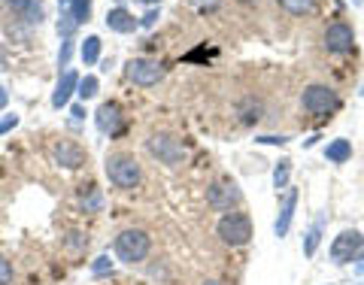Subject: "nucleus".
<instances>
[{
	"label": "nucleus",
	"mask_w": 364,
	"mask_h": 285,
	"mask_svg": "<svg viewBox=\"0 0 364 285\" xmlns=\"http://www.w3.org/2000/svg\"><path fill=\"white\" fill-rule=\"evenodd\" d=\"M100 58V37H85L82 43V61L85 64H97Z\"/></svg>",
	"instance_id": "20"
},
{
	"label": "nucleus",
	"mask_w": 364,
	"mask_h": 285,
	"mask_svg": "<svg viewBox=\"0 0 364 285\" xmlns=\"http://www.w3.org/2000/svg\"><path fill=\"white\" fill-rule=\"evenodd\" d=\"M277 4L291 16H304V13H310L313 9V0H277Z\"/></svg>",
	"instance_id": "21"
},
{
	"label": "nucleus",
	"mask_w": 364,
	"mask_h": 285,
	"mask_svg": "<svg viewBox=\"0 0 364 285\" xmlns=\"http://www.w3.org/2000/svg\"><path fill=\"white\" fill-rule=\"evenodd\" d=\"M18 124V116H6V119H0V136H4L6 131H13Z\"/></svg>",
	"instance_id": "25"
},
{
	"label": "nucleus",
	"mask_w": 364,
	"mask_h": 285,
	"mask_svg": "<svg viewBox=\"0 0 364 285\" xmlns=\"http://www.w3.org/2000/svg\"><path fill=\"white\" fill-rule=\"evenodd\" d=\"M122 107L116 104V100H109V104H104L97 112H95V122H97V128L104 131V134H119L122 131Z\"/></svg>",
	"instance_id": "11"
},
{
	"label": "nucleus",
	"mask_w": 364,
	"mask_h": 285,
	"mask_svg": "<svg viewBox=\"0 0 364 285\" xmlns=\"http://www.w3.org/2000/svg\"><path fill=\"white\" fill-rule=\"evenodd\" d=\"M9 6H13V13H18V18L25 21H40L43 18V6L37 0H6Z\"/></svg>",
	"instance_id": "16"
},
{
	"label": "nucleus",
	"mask_w": 364,
	"mask_h": 285,
	"mask_svg": "<svg viewBox=\"0 0 364 285\" xmlns=\"http://www.w3.org/2000/svg\"><path fill=\"white\" fill-rule=\"evenodd\" d=\"M237 200H240V188L234 182H215L210 188V203L215 210H231Z\"/></svg>",
	"instance_id": "12"
},
{
	"label": "nucleus",
	"mask_w": 364,
	"mask_h": 285,
	"mask_svg": "<svg viewBox=\"0 0 364 285\" xmlns=\"http://www.w3.org/2000/svg\"><path fill=\"white\" fill-rule=\"evenodd\" d=\"M258 143H286V136H258Z\"/></svg>",
	"instance_id": "28"
},
{
	"label": "nucleus",
	"mask_w": 364,
	"mask_h": 285,
	"mask_svg": "<svg viewBox=\"0 0 364 285\" xmlns=\"http://www.w3.org/2000/svg\"><path fill=\"white\" fill-rule=\"evenodd\" d=\"M161 76H164V70H161V64H158V61H149V58H134V61L128 64V79H131L134 85L149 88V85H155Z\"/></svg>",
	"instance_id": "8"
},
{
	"label": "nucleus",
	"mask_w": 364,
	"mask_h": 285,
	"mask_svg": "<svg viewBox=\"0 0 364 285\" xmlns=\"http://www.w3.org/2000/svg\"><path fill=\"white\" fill-rule=\"evenodd\" d=\"M155 21H158V9H149V13L143 16L140 25H143V28H155Z\"/></svg>",
	"instance_id": "26"
},
{
	"label": "nucleus",
	"mask_w": 364,
	"mask_h": 285,
	"mask_svg": "<svg viewBox=\"0 0 364 285\" xmlns=\"http://www.w3.org/2000/svg\"><path fill=\"white\" fill-rule=\"evenodd\" d=\"M149 152L158 158V161H164V164H179L182 158H186L182 143L176 140V136H170V134H155L149 140Z\"/></svg>",
	"instance_id": "6"
},
{
	"label": "nucleus",
	"mask_w": 364,
	"mask_h": 285,
	"mask_svg": "<svg viewBox=\"0 0 364 285\" xmlns=\"http://www.w3.org/2000/svg\"><path fill=\"white\" fill-rule=\"evenodd\" d=\"M361 97H364V85H361Z\"/></svg>",
	"instance_id": "32"
},
{
	"label": "nucleus",
	"mask_w": 364,
	"mask_h": 285,
	"mask_svg": "<svg viewBox=\"0 0 364 285\" xmlns=\"http://www.w3.org/2000/svg\"><path fill=\"white\" fill-rule=\"evenodd\" d=\"M109 270H112L109 255H100V258H95V264H91V273H95V276H107Z\"/></svg>",
	"instance_id": "23"
},
{
	"label": "nucleus",
	"mask_w": 364,
	"mask_h": 285,
	"mask_svg": "<svg viewBox=\"0 0 364 285\" xmlns=\"http://www.w3.org/2000/svg\"><path fill=\"white\" fill-rule=\"evenodd\" d=\"M289 179H291V161L289 158H282V161L273 167V188H289Z\"/></svg>",
	"instance_id": "18"
},
{
	"label": "nucleus",
	"mask_w": 364,
	"mask_h": 285,
	"mask_svg": "<svg viewBox=\"0 0 364 285\" xmlns=\"http://www.w3.org/2000/svg\"><path fill=\"white\" fill-rule=\"evenodd\" d=\"M325 158H328L331 164L349 161V158H352V143L343 140V136H340V140H334V143H328V146H325Z\"/></svg>",
	"instance_id": "17"
},
{
	"label": "nucleus",
	"mask_w": 364,
	"mask_h": 285,
	"mask_svg": "<svg viewBox=\"0 0 364 285\" xmlns=\"http://www.w3.org/2000/svg\"><path fill=\"white\" fill-rule=\"evenodd\" d=\"M149 249H152V237L140 231V227H128V231H122L116 237V255L124 264H140L149 255Z\"/></svg>",
	"instance_id": "1"
},
{
	"label": "nucleus",
	"mask_w": 364,
	"mask_h": 285,
	"mask_svg": "<svg viewBox=\"0 0 364 285\" xmlns=\"http://www.w3.org/2000/svg\"><path fill=\"white\" fill-rule=\"evenodd\" d=\"M107 176L112 185H119V188H134L136 182H140V164H136V158L134 155H109L107 158Z\"/></svg>",
	"instance_id": "3"
},
{
	"label": "nucleus",
	"mask_w": 364,
	"mask_h": 285,
	"mask_svg": "<svg viewBox=\"0 0 364 285\" xmlns=\"http://www.w3.org/2000/svg\"><path fill=\"white\" fill-rule=\"evenodd\" d=\"M246 4H255V0H246Z\"/></svg>",
	"instance_id": "33"
},
{
	"label": "nucleus",
	"mask_w": 364,
	"mask_h": 285,
	"mask_svg": "<svg viewBox=\"0 0 364 285\" xmlns=\"http://www.w3.org/2000/svg\"><path fill=\"white\" fill-rule=\"evenodd\" d=\"M52 158H55V161H58L61 167L76 170V167L85 164V149H82V146H76V143H70V140H61V143L52 146Z\"/></svg>",
	"instance_id": "9"
},
{
	"label": "nucleus",
	"mask_w": 364,
	"mask_h": 285,
	"mask_svg": "<svg viewBox=\"0 0 364 285\" xmlns=\"http://www.w3.org/2000/svg\"><path fill=\"white\" fill-rule=\"evenodd\" d=\"M6 104H9V95H6V91H4V88H0V109H4Z\"/></svg>",
	"instance_id": "29"
},
{
	"label": "nucleus",
	"mask_w": 364,
	"mask_h": 285,
	"mask_svg": "<svg viewBox=\"0 0 364 285\" xmlns=\"http://www.w3.org/2000/svg\"><path fill=\"white\" fill-rule=\"evenodd\" d=\"M136 25H140V21H136L124 6H116V9H109L107 13V28L116 31V33H131Z\"/></svg>",
	"instance_id": "14"
},
{
	"label": "nucleus",
	"mask_w": 364,
	"mask_h": 285,
	"mask_svg": "<svg viewBox=\"0 0 364 285\" xmlns=\"http://www.w3.org/2000/svg\"><path fill=\"white\" fill-rule=\"evenodd\" d=\"M70 52H73V45H70V43H64V45H61V64H67V58H70Z\"/></svg>",
	"instance_id": "27"
},
{
	"label": "nucleus",
	"mask_w": 364,
	"mask_h": 285,
	"mask_svg": "<svg viewBox=\"0 0 364 285\" xmlns=\"http://www.w3.org/2000/svg\"><path fill=\"white\" fill-rule=\"evenodd\" d=\"M61 13L70 16L76 25H82L91 16V0H61Z\"/></svg>",
	"instance_id": "15"
},
{
	"label": "nucleus",
	"mask_w": 364,
	"mask_h": 285,
	"mask_svg": "<svg viewBox=\"0 0 364 285\" xmlns=\"http://www.w3.org/2000/svg\"><path fill=\"white\" fill-rule=\"evenodd\" d=\"M215 231H219L222 243L228 246H246L249 240H252V219H249L246 213H225L219 225H215Z\"/></svg>",
	"instance_id": "2"
},
{
	"label": "nucleus",
	"mask_w": 364,
	"mask_h": 285,
	"mask_svg": "<svg viewBox=\"0 0 364 285\" xmlns=\"http://www.w3.org/2000/svg\"><path fill=\"white\" fill-rule=\"evenodd\" d=\"M301 104L306 112H313V116H328V112L340 109V97H337V91L328 85H310V88H304Z\"/></svg>",
	"instance_id": "4"
},
{
	"label": "nucleus",
	"mask_w": 364,
	"mask_h": 285,
	"mask_svg": "<svg viewBox=\"0 0 364 285\" xmlns=\"http://www.w3.org/2000/svg\"><path fill=\"white\" fill-rule=\"evenodd\" d=\"M9 282H13V264L0 255V285H9Z\"/></svg>",
	"instance_id": "24"
},
{
	"label": "nucleus",
	"mask_w": 364,
	"mask_h": 285,
	"mask_svg": "<svg viewBox=\"0 0 364 285\" xmlns=\"http://www.w3.org/2000/svg\"><path fill=\"white\" fill-rule=\"evenodd\" d=\"M352 45H355V33L346 21H334V25L325 28V49L334 52V55H346L352 52Z\"/></svg>",
	"instance_id": "7"
},
{
	"label": "nucleus",
	"mask_w": 364,
	"mask_h": 285,
	"mask_svg": "<svg viewBox=\"0 0 364 285\" xmlns=\"http://www.w3.org/2000/svg\"><path fill=\"white\" fill-rule=\"evenodd\" d=\"M203 285H222V282H215V279H210V282H203Z\"/></svg>",
	"instance_id": "30"
},
{
	"label": "nucleus",
	"mask_w": 364,
	"mask_h": 285,
	"mask_svg": "<svg viewBox=\"0 0 364 285\" xmlns=\"http://www.w3.org/2000/svg\"><path fill=\"white\" fill-rule=\"evenodd\" d=\"M140 4H158V0H140Z\"/></svg>",
	"instance_id": "31"
},
{
	"label": "nucleus",
	"mask_w": 364,
	"mask_h": 285,
	"mask_svg": "<svg viewBox=\"0 0 364 285\" xmlns=\"http://www.w3.org/2000/svg\"><path fill=\"white\" fill-rule=\"evenodd\" d=\"M294 207H298V188H286V198H282V207L277 215V225H273V234L277 237H286L291 219H294Z\"/></svg>",
	"instance_id": "10"
},
{
	"label": "nucleus",
	"mask_w": 364,
	"mask_h": 285,
	"mask_svg": "<svg viewBox=\"0 0 364 285\" xmlns=\"http://www.w3.org/2000/svg\"><path fill=\"white\" fill-rule=\"evenodd\" d=\"M318 240H322V222H316L310 231H306V240H304V255H306V258H313V255H316Z\"/></svg>",
	"instance_id": "19"
},
{
	"label": "nucleus",
	"mask_w": 364,
	"mask_h": 285,
	"mask_svg": "<svg viewBox=\"0 0 364 285\" xmlns=\"http://www.w3.org/2000/svg\"><path fill=\"white\" fill-rule=\"evenodd\" d=\"M364 258V234L358 231H343L334 237L331 243V261L334 264H349V261Z\"/></svg>",
	"instance_id": "5"
},
{
	"label": "nucleus",
	"mask_w": 364,
	"mask_h": 285,
	"mask_svg": "<svg viewBox=\"0 0 364 285\" xmlns=\"http://www.w3.org/2000/svg\"><path fill=\"white\" fill-rule=\"evenodd\" d=\"M79 88V76L76 70H64V76L58 79V85H55V95H52V107L55 109H61L70 104V97H73V91Z\"/></svg>",
	"instance_id": "13"
},
{
	"label": "nucleus",
	"mask_w": 364,
	"mask_h": 285,
	"mask_svg": "<svg viewBox=\"0 0 364 285\" xmlns=\"http://www.w3.org/2000/svg\"><path fill=\"white\" fill-rule=\"evenodd\" d=\"M97 76H85V79H79V88H76V95L82 97V100H91L97 95Z\"/></svg>",
	"instance_id": "22"
}]
</instances>
